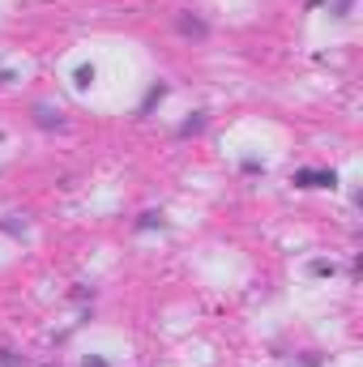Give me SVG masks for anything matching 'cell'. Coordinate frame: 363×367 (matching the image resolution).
Segmentation results:
<instances>
[{
  "label": "cell",
  "instance_id": "cell-1",
  "mask_svg": "<svg viewBox=\"0 0 363 367\" xmlns=\"http://www.w3.org/2000/svg\"><path fill=\"white\" fill-rule=\"evenodd\" d=\"M290 184H299V188H333L337 176H333V171H321V167H299Z\"/></svg>",
  "mask_w": 363,
  "mask_h": 367
},
{
  "label": "cell",
  "instance_id": "cell-2",
  "mask_svg": "<svg viewBox=\"0 0 363 367\" xmlns=\"http://www.w3.org/2000/svg\"><path fill=\"white\" fill-rule=\"evenodd\" d=\"M180 35H192V39H205L210 35V26L201 17H180Z\"/></svg>",
  "mask_w": 363,
  "mask_h": 367
},
{
  "label": "cell",
  "instance_id": "cell-3",
  "mask_svg": "<svg viewBox=\"0 0 363 367\" xmlns=\"http://www.w3.org/2000/svg\"><path fill=\"white\" fill-rule=\"evenodd\" d=\"M162 223V214H141V223H137V231H150V227H158Z\"/></svg>",
  "mask_w": 363,
  "mask_h": 367
},
{
  "label": "cell",
  "instance_id": "cell-4",
  "mask_svg": "<svg viewBox=\"0 0 363 367\" xmlns=\"http://www.w3.org/2000/svg\"><path fill=\"white\" fill-rule=\"evenodd\" d=\"M90 82H94V68L82 64V68H77V86H90Z\"/></svg>",
  "mask_w": 363,
  "mask_h": 367
},
{
  "label": "cell",
  "instance_id": "cell-5",
  "mask_svg": "<svg viewBox=\"0 0 363 367\" xmlns=\"http://www.w3.org/2000/svg\"><path fill=\"white\" fill-rule=\"evenodd\" d=\"M86 367H107V363L103 359H86Z\"/></svg>",
  "mask_w": 363,
  "mask_h": 367
},
{
  "label": "cell",
  "instance_id": "cell-6",
  "mask_svg": "<svg viewBox=\"0 0 363 367\" xmlns=\"http://www.w3.org/2000/svg\"><path fill=\"white\" fill-rule=\"evenodd\" d=\"M337 9H342V13H346V9H351V0H342V5H337Z\"/></svg>",
  "mask_w": 363,
  "mask_h": 367
}]
</instances>
